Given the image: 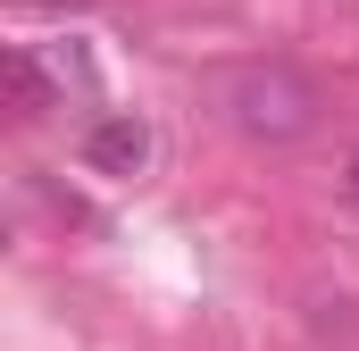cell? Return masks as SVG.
I'll use <instances>...</instances> for the list:
<instances>
[{
  "mask_svg": "<svg viewBox=\"0 0 359 351\" xmlns=\"http://www.w3.org/2000/svg\"><path fill=\"white\" fill-rule=\"evenodd\" d=\"M226 117L251 134V143H301L318 126V92L301 84L292 67H234L226 76Z\"/></svg>",
  "mask_w": 359,
  "mask_h": 351,
  "instance_id": "cell-1",
  "label": "cell"
},
{
  "mask_svg": "<svg viewBox=\"0 0 359 351\" xmlns=\"http://www.w3.org/2000/svg\"><path fill=\"white\" fill-rule=\"evenodd\" d=\"M84 168L92 176H142V168H151V126H142L134 109L92 117V126H84Z\"/></svg>",
  "mask_w": 359,
  "mask_h": 351,
  "instance_id": "cell-2",
  "label": "cell"
},
{
  "mask_svg": "<svg viewBox=\"0 0 359 351\" xmlns=\"http://www.w3.org/2000/svg\"><path fill=\"white\" fill-rule=\"evenodd\" d=\"M0 84H8V109H17V117H42V109H50L42 51H8V59H0Z\"/></svg>",
  "mask_w": 359,
  "mask_h": 351,
  "instance_id": "cell-3",
  "label": "cell"
},
{
  "mask_svg": "<svg viewBox=\"0 0 359 351\" xmlns=\"http://www.w3.org/2000/svg\"><path fill=\"white\" fill-rule=\"evenodd\" d=\"M351 201H359V159H351Z\"/></svg>",
  "mask_w": 359,
  "mask_h": 351,
  "instance_id": "cell-4",
  "label": "cell"
}]
</instances>
